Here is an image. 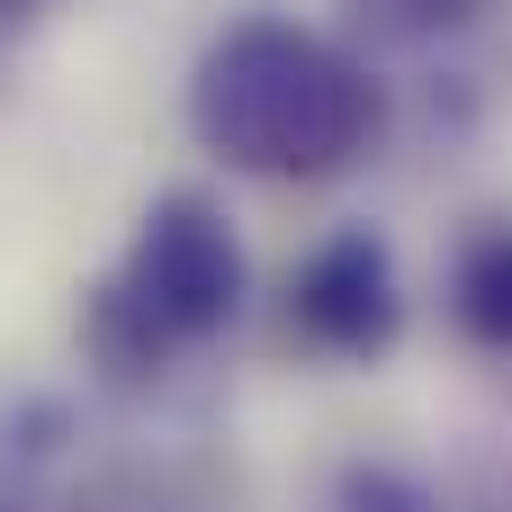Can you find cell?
<instances>
[{"instance_id":"cell-1","label":"cell","mask_w":512,"mask_h":512,"mask_svg":"<svg viewBox=\"0 0 512 512\" xmlns=\"http://www.w3.org/2000/svg\"><path fill=\"white\" fill-rule=\"evenodd\" d=\"M180 108H189L198 153H216L243 180H288V189L342 180L387 135V81L342 36L279 18V9L216 27L189 63Z\"/></svg>"},{"instance_id":"cell-2","label":"cell","mask_w":512,"mask_h":512,"mask_svg":"<svg viewBox=\"0 0 512 512\" xmlns=\"http://www.w3.org/2000/svg\"><path fill=\"white\" fill-rule=\"evenodd\" d=\"M243 297H252V261H243V234H234L225 198L180 180L135 216L117 270L81 288L72 333H81V360L108 387L135 396V387H162L171 360L234 333Z\"/></svg>"},{"instance_id":"cell-3","label":"cell","mask_w":512,"mask_h":512,"mask_svg":"<svg viewBox=\"0 0 512 512\" xmlns=\"http://www.w3.org/2000/svg\"><path fill=\"white\" fill-rule=\"evenodd\" d=\"M288 342L315 360H387L405 342V279H396V243L378 225H333L297 270H288Z\"/></svg>"},{"instance_id":"cell-4","label":"cell","mask_w":512,"mask_h":512,"mask_svg":"<svg viewBox=\"0 0 512 512\" xmlns=\"http://www.w3.org/2000/svg\"><path fill=\"white\" fill-rule=\"evenodd\" d=\"M450 324L477 351L512 360V216H477L459 234V252H450Z\"/></svg>"},{"instance_id":"cell-5","label":"cell","mask_w":512,"mask_h":512,"mask_svg":"<svg viewBox=\"0 0 512 512\" xmlns=\"http://www.w3.org/2000/svg\"><path fill=\"white\" fill-rule=\"evenodd\" d=\"M486 9L495 0H351V18H369L378 36H459Z\"/></svg>"},{"instance_id":"cell-6","label":"cell","mask_w":512,"mask_h":512,"mask_svg":"<svg viewBox=\"0 0 512 512\" xmlns=\"http://www.w3.org/2000/svg\"><path fill=\"white\" fill-rule=\"evenodd\" d=\"M342 512H432L396 468H351L342 477Z\"/></svg>"}]
</instances>
